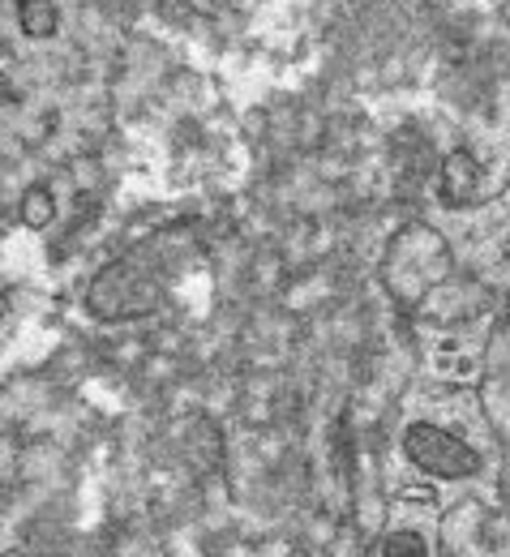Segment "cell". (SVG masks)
Segmentation results:
<instances>
[{"instance_id": "obj_1", "label": "cell", "mask_w": 510, "mask_h": 557, "mask_svg": "<svg viewBox=\"0 0 510 557\" xmlns=\"http://www.w3.org/2000/svg\"><path fill=\"white\" fill-rule=\"evenodd\" d=\"M408 455H412L421 468L441 472V476L472 472V463H476L455 437H446V433H437V429H412V437H408Z\"/></svg>"}]
</instances>
